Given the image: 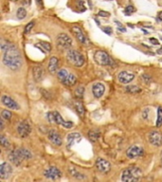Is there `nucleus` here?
Wrapping results in <instances>:
<instances>
[{
  "mask_svg": "<svg viewBox=\"0 0 162 182\" xmlns=\"http://www.w3.org/2000/svg\"><path fill=\"white\" fill-rule=\"evenodd\" d=\"M135 9L133 7V6H127L124 10V13H125L126 15H130L131 13H135Z\"/></svg>",
  "mask_w": 162,
  "mask_h": 182,
  "instance_id": "33",
  "label": "nucleus"
},
{
  "mask_svg": "<svg viewBox=\"0 0 162 182\" xmlns=\"http://www.w3.org/2000/svg\"><path fill=\"white\" fill-rule=\"evenodd\" d=\"M101 137V132L99 130H91L88 132V138L91 141L96 142Z\"/></svg>",
  "mask_w": 162,
  "mask_h": 182,
  "instance_id": "23",
  "label": "nucleus"
},
{
  "mask_svg": "<svg viewBox=\"0 0 162 182\" xmlns=\"http://www.w3.org/2000/svg\"><path fill=\"white\" fill-rule=\"evenodd\" d=\"M68 75H69V73L67 72V70H66V69H60V70H58V72H57V78L59 81L62 83H64L66 81V79L67 78Z\"/></svg>",
  "mask_w": 162,
  "mask_h": 182,
  "instance_id": "25",
  "label": "nucleus"
},
{
  "mask_svg": "<svg viewBox=\"0 0 162 182\" xmlns=\"http://www.w3.org/2000/svg\"><path fill=\"white\" fill-rule=\"evenodd\" d=\"M44 175H45L46 178H49V179L57 180L59 178L62 177V172L57 168V167L50 166L46 170H45Z\"/></svg>",
  "mask_w": 162,
  "mask_h": 182,
  "instance_id": "8",
  "label": "nucleus"
},
{
  "mask_svg": "<svg viewBox=\"0 0 162 182\" xmlns=\"http://www.w3.org/2000/svg\"><path fill=\"white\" fill-rule=\"evenodd\" d=\"M76 82H77V78H76V76L74 75V74L69 73V75L67 76L66 81H64L63 83H64V85H67V86H72V85H75Z\"/></svg>",
  "mask_w": 162,
  "mask_h": 182,
  "instance_id": "24",
  "label": "nucleus"
},
{
  "mask_svg": "<svg viewBox=\"0 0 162 182\" xmlns=\"http://www.w3.org/2000/svg\"><path fill=\"white\" fill-rule=\"evenodd\" d=\"M67 148L70 149L72 145H74L75 143H77L79 141H81L82 139V135L80 133L74 132V133H70L67 135Z\"/></svg>",
  "mask_w": 162,
  "mask_h": 182,
  "instance_id": "17",
  "label": "nucleus"
},
{
  "mask_svg": "<svg viewBox=\"0 0 162 182\" xmlns=\"http://www.w3.org/2000/svg\"><path fill=\"white\" fill-rule=\"evenodd\" d=\"M35 47L40 49L44 53L46 52H49L51 50V46L50 44L48 43V42H44V41H40L39 43L35 45Z\"/></svg>",
  "mask_w": 162,
  "mask_h": 182,
  "instance_id": "22",
  "label": "nucleus"
},
{
  "mask_svg": "<svg viewBox=\"0 0 162 182\" xmlns=\"http://www.w3.org/2000/svg\"><path fill=\"white\" fill-rule=\"evenodd\" d=\"M157 127H160L162 125V106L157 108Z\"/></svg>",
  "mask_w": 162,
  "mask_h": 182,
  "instance_id": "29",
  "label": "nucleus"
},
{
  "mask_svg": "<svg viewBox=\"0 0 162 182\" xmlns=\"http://www.w3.org/2000/svg\"><path fill=\"white\" fill-rule=\"evenodd\" d=\"M0 123H1V130H4V121H3V119L0 121Z\"/></svg>",
  "mask_w": 162,
  "mask_h": 182,
  "instance_id": "44",
  "label": "nucleus"
},
{
  "mask_svg": "<svg viewBox=\"0 0 162 182\" xmlns=\"http://www.w3.org/2000/svg\"><path fill=\"white\" fill-rule=\"evenodd\" d=\"M96 168L99 172L102 173V174H107L111 170V164L107 161L106 159H104L102 157H98L96 160Z\"/></svg>",
  "mask_w": 162,
  "mask_h": 182,
  "instance_id": "10",
  "label": "nucleus"
},
{
  "mask_svg": "<svg viewBox=\"0 0 162 182\" xmlns=\"http://www.w3.org/2000/svg\"><path fill=\"white\" fill-rule=\"evenodd\" d=\"M36 4L38 5V7H40L41 9L44 8V3L43 0H36Z\"/></svg>",
  "mask_w": 162,
  "mask_h": 182,
  "instance_id": "41",
  "label": "nucleus"
},
{
  "mask_svg": "<svg viewBox=\"0 0 162 182\" xmlns=\"http://www.w3.org/2000/svg\"><path fill=\"white\" fill-rule=\"evenodd\" d=\"M11 44L10 43V42L5 41V40H2V42H1V50H2L3 52H4L5 50L7 49L8 47L11 46Z\"/></svg>",
  "mask_w": 162,
  "mask_h": 182,
  "instance_id": "34",
  "label": "nucleus"
},
{
  "mask_svg": "<svg viewBox=\"0 0 162 182\" xmlns=\"http://www.w3.org/2000/svg\"><path fill=\"white\" fill-rule=\"evenodd\" d=\"M148 113H149V109L148 108H146V109H144L143 110V112H142V118L144 119V120H148Z\"/></svg>",
  "mask_w": 162,
  "mask_h": 182,
  "instance_id": "40",
  "label": "nucleus"
},
{
  "mask_svg": "<svg viewBox=\"0 0 162 182\" xmlns=\"http://www.w3.org/2000/svg\"><path fill=\"white\" fill-rule=\"evenodd\" d=\"M94 60L100 65H110L113 63V60L109 56L108 53L102 50H98L94 54Z\"/></svg>",
  "mask_w": 162,
  "mask_h": 182,
  "instance_id": "5",
  "label": "nucleus"
},
{
  "mask_svg": "<svg viewBox=\"0 0 162 182\" xmlns=\"http://www.w3.org/2000/svg\"><path fill=\"white\" fill-rule=\"evenodd\" d=\"M48 71L50 74H55L58 70V58L53 56L49 59V63H48Z\"/></svg>",
  "mask_w": 162,
  "mask_h": 182,
  "instance_id": "20",
  "label": "nucleus"
},
{
  "mask_svg": "<svg viewBox=\"0 0 162 182\" xmlns=\"http://www.w3.org/2000/svg\"><path fill=\"white\" fill-rule=\"evenodd\" d=\"M16 16L17 18L20 20L26 18V16H27V11H26V9L24 7L18 8V10L16 11Z\"/></svg>",
  "mask_w": 162,
  "mask_h": 182,
  "instance_id": "27",
  "label": "nucleus"
},
{
  "mask_svg": "<svg viewBox=\"0 0 162 182\" xmlns=\"http://www.w3.org/2000/svg\"><path fill=\"white\" fill-rule=\"evenodd\" d=\"M13 173V168H11V164L8 162H3L0 165V178L1 179H6V178L10 177V175Z\"/></svg>",
  "mask_w": 162,
  "mask_h": 182,
  "instance_id": "16",
  "label": "nucleus"
},
{
  "mask_svg": "<svg viewBox=\"0 0 162 182\" xmlns=\"http://www.w3.org/2000/svg\"><path fill=\"white\" fill-rule=\"evenodd\" d=\"M3 54V63L11 70H18L23 65L22 57L18 49L13 44L5 50Z\"/></svg>",
  "mask_w": 162,
  "mask_h": 182,
  "instance_id": "1",
  "label": "nucleus"
},
{
  "mask_svg": "<svg viewBox=\"0 0 162 182\" xmlns=\"http://www.w3.org/2000/svg\"><path fill=\"white\" fill-rule=\"evenodd\" d=\"M125 90L129 92V93H140L141 88L137 85H129V86H126Z\"/></svg>",
  "mask_w": 162,
  "mask_h": 182,
  "instance_id": "28",
  "label": "nucleus"
},
{
  "mask_svg": "<svg viewBox=\"0 0 162 182\" xmlns=\"http://www.w3.org/2000/svg\"><path fill=\"white\" fill-rule=\"evenodd\" d=\"M158 53H160V54H162V49H158V51H157Z\"/></svg>",
  "mask_w": 162,
  "mask_h": 182,
  "instance_id": "46",
  "label": "nucleus"
},
{
  "mask_svg": "<svg viewBox=\"0 0 162 182\" xmlns=\"http://www.w3.org/2000/svg\"><path fill=\"white\" fill-rule=\"evenodd\" d=\"M143 154H144L143 148L137 144L130 146V147L127 149V151H126V156H127V157H129V159H135V157L142 156Z\"/></svg>",
  "mask_w": 162,
  "mask_h": 182,
  "instance_id": "9",
  "label": "nucleus"
},
{
  "mask_svg": "<svg viewBox=\"0 0 162 182\" xmlns=\"http://www.w3.org/2000/svg\"><path fill=\"white\" fill-rule=\"evenodd\" d=\"M13 1H17V0H13Z\"/></svg>",
  "mask_w": 162,
  "mask_h": 182,
  "instance_id": "48",
  "label": "nucleus"
},
{
  "mask_svg": "<svg viewBox=\"0 0 162 182\" xmlns=\"http://www.w3.org/2000/svg\"><path fill=\"white\" fill-rule=\"evenodd\" d=\"M160 159H161V165H162V151H161V154H160Z\"/></svg>",
  "mask_w": 162,
  "mask_h": 182,
  "instance_id": "47",
  "label": "nucleus"
},
{
  "mask_svg": "<svg viewBox=\"0 0 162 182\" xmlns=\"http://www.w3.org/2000/svg\"><path fill=\"white\" fill-rule=\"evenodd\" d=\"M75 109L76 111H77V113L79 114V116H80L81 118H82L84 116V104H82L81 101H76L75 104Z\"/></svg>",
  "mask_w": 162,
  "mask_h": 182,
  "instance_id": "26",
  "label": "nucleus"
},
{
  "mask_svg": "<svg viewBox=\"0 0 162 182\" xmlns=\"http://www.w3.org/2000/svg\"><path fill=\"white\" fill-rule=\"evenodd\" d=\"M98 15L102 16V17H107L110 15V13H107V11H100L98 13Z\"/></svg>",
  "mask_w": 162,
  "mask_h": 182,
  "instance_id": "39",
  "label": "nucleus"
},
{
  "mask_svg": "<svg viewBox=\"0 0 162 182\" xmlns=\"http://www.w3.org/2000/svg\"><path fill=\"white\" fill-rule=\"evenodd\" d=\"M46 135H48V139L53 144L57 146H61L63 144V139H62L61 136L56 132L53 129H49L48 132H46Z\"/></svg>",
  "mask_w": 162,
  "mask_h": 182,
  "instance_id": "15",
  "label": "nucleus"
},
{
  "mask_svg": "<svg viewBox=\"0 0 162 182\" xmlns=\"http://www.w3.org/2000/svg\"><path fill=\"white\" fill-rule=\"evenodd\" d=\"M142 177V172L137 166H131L125 169L122 174V180L124 182H137L139 181Z\"/></svg>",
  "mask_w": 162,
  "mask_h": 182,
  "instance_id": "3",
  "label": "nucleus"
},
{
  "mask_svg": "<svg viewBox=\"0 0 162 182\" xmlns=\"http://www.w3.org/2000/svg\"><path fill=\"white\" fill-rule=\"evenodd\" d=\"M32 74H33V78L36 82H40L44 78V69L40 65H36L32 69Z\"/></svg>",
  "mask_w": 162,
  "mask_h": 182,
  "instance_id": "19",
  "label": "nucleus"
},
{
  "mask_svg": "<svg viewBox=\"0 0 162 182\" xmlns=\"http://www.w3.org/2000/svg\"><path fill=\"white\" fill-rule=\"evenodd\" d=\"M148 141L154 146H161L162 145V133L158 131H152L148 135Z\"/></svg>",
  "mask_w": 162,
  "mask_h": 182,
  "instance_id": "11",
  "label": "nucleus"
},
{
  "mask_svg": "<svg viewBox=\"0 0 162 182\" xmlns=\"http://www.w3.org/2000/svg\"><path fill=\"white\" fill-rule=\"evenodd\" d=\"M66 60L68 61L70 64L77 67H81L84 64V57L77 50L69 49L66 53Z\"/></svg>",
  "mask_w": 162,
  "mask_h": 182,
  "instance_id": "4",
  "label": "nucleus"
},
{
  "mask_svg": "<svg viewBox=\"0 0 162 182\" xmlns=\"http://www.w3.org/2000/svg\"><path fill=\"white\" fill-rule=\"evenodd\" d=\"M8 157L11 163H13L15 166H19L23 160L31 159L32 157V154L26 148H18L14 151H11L9 154Z\"/></svg>",
  "mask_w": 162,
  "mask_h": 182,
  "instance_id": "2",
  "label": "nucleus"
},
{
  "mask_svg": "<svg viewBox=\"0 0 162 182\" xmlns=\"http://www.w3.org/2000/svg\"><path fill=\"white\" fill-rule=\"evenodd\" d=\"M57 46L62 49H68L72 46V40L66 33H61L57 36Z\"/></svg>",
  "mask_w": 162,
  "mask_h": 182,
  "instance_id": "6",
  "label": "nucleus"
},
{
  "mask_svg": "<svg viewBox=\"0 0 162 182\" xmlns=\"http://www.w3.org/2000/svg\"><path fill=\"white\" fill-rule=\"evenodd\" d=\"M102 29H104V32H106L107 34H111V32H112V29L110 28V27H107V28H104Z\"/></svg>",
  "mask_w": 162,
  "mask_h": 182,
  "instance_id": "42",
  "label": "nucleus"
},
{
  "mask_svg": "<svg viewBox=\"0 0 162 182\" xmlns=\"http://www.w3.org/2000/svg\"><path fill=\"white\" fill-rule=\"evenodd\" d=\"M71 31L73 32L74 36L77 38V40L80 42L81 44H82V45H88V44H89V41H88L87 37L85 36L84 33L82 32V31L80 28H79V27H77V26L73 27V28L71 29Z\"/></svg>",
  "mask_w": 162,
  "mask_h": 182,
  "instance_id": "13",
  "label": "nucleus"
},
{
  "mask_svg": "<svg viewBox=\"0 0 162 182\" xmlns=\"http://www.w3.org/2000/svg\"><path fill=\"white\" fill-rule=\"evenodd\" d=\"M11 111H9V110L7 109H4V110H2V112H1V117L3 120H5V121H10L11 119Z\"/></svg>",
  "mask_w": 162,
  "mask_h": 182,
  "instance_id": "30",
  "label": "nucleus"
},
{
  "mask_svg": "<svg viewBox=\"0 0 162 182\" xmlns=\"http://www.w3.org/2000/svg\"><path fill=\"white\" fill-rule=\"evenodd\" d=\"M158 18H159V20L162 21V11H160V13H158Z\"/></svg>",
  "mask_w": 162,
  "mask_h": 182,
  "instance_id": "45",
  "label": "nucleus"
},
{
  "mask_svg": "<svg viewBox=\"0 0 162 182\" xmlns=\"http://www.w3.org/2000/svg\"><path fill=\"white\" fill-rule=\"evenodd\" d=\"M77 5H78V7H79V9H80L81 11H84L85 10H86L84 7V0H78Z\"/></svg>",
  "mask_w": 162,
  "mask_h": 182,
  "instance_id": "35",
  "label": "nucleus"
},
{
  "mask_svg": "<svg viewBox=\"0 0 162 182\" xmlns=\"http://www.w3.org/2000/svg\"><path fill=\"white\" fill-rule=\"evenodd\" d=\"M150 42H151L153 45H158V44H159V42L155 39V38H153V37L150 38Z\"/></svg>",
  "mask_w": 162,
  "mask_h": 182,
  "instance_id": "43",
  "label": "nucleus"
},
{
  "mask_svg": "<svg viewBox=\"0 0 162 182\" xmlns=\"http://www.w3.org/2000/svg\"><path fill=\"white\" fill-rule=\"evenodd\" d=\"M1 101L5 106H7L8 108L13 109V110H19L20 105L14 101L13 98L8 96V95H3L1 97Z\"/></svg>",
  "mask_w": 162,
  "mask_h": 182,
  "instance_id": "12",
  "label": "nucleus"
},
{
  "mask_svg": "<svg viewBox=\"0 0 162 182\" xmlns=\"http://www.w3.org/2000/svg\"><path fill=\"white\" fill-rule=\"evenodd\" d=\"M33 26H34V22H31V23H29L27 26L25 27V33H28V32H29L31 31V29L33 28Z\"/></svg>",
  "mask_w": 162,
  "mask_h": 182,
  "instance_id": "38",
  "label": "nucleus"
},
{
  "mask_svg": "<svg viewBox=\"0 0 162 182\" xmlns=\"http://www.w3.org/2000/svg\"><path fill=\"white\" fill-rule=\"evenodd\" d=\"M141 79H142V81L145 83H147V85H148V83L152 81V77L147 75V74H143V75L141 76Z\"/></svg>",
  "mask_w": 162,
  "mask_h": 182,
  "instance_id": "36",
  "label": "nucleus"
},
{
  "mask_svg": "<svg viewBox=\"0 0 162 182\" xmlns=\"http://www.w3.org/2000/svg\"><path fill=\"white\" fill-rule=\"evenodd\" d=\"M46 117H48V120L49 122H51V123H53V122H55V118H54L53 112H48V115H46Z\"/></svg>",
  "mask_w": 162,
  "mask_h": 182,
  "instance_id": "37",
  "label": "nucleus"
},
{
  "mask_svg": "<svg viewBox=\"0 0 162 182\" xmlns=\"http://www.w3.org/2000/svg\"><path fill=\"white\" fill-rule=\"evenodd\" d=\"M109 1H112V0H109Z\"/></svg>",
  "mask_w": 162,
  "mask_h": 182,
  "instance_id": "49",
  "label": "nucleus"
},
{
  "mask_svg": "<svg viewBox=\"0 0 162 182\" xmlns=\"http://www.w3.org/2000/svg\"><path fill=\"white\" fill-rule=\"evenodd\" d=\"M68 172H69L70 175H71L72 177L76 178V179H78V180L85 179V175H84V174H82V173L79 172L78 170L75 168V167L70 166L69 168H68Z\"/></svg>",
  "mask_w": 162,
  "mask_h": 182,
  "instance_id": "21",
  "label": "nucleus"
},
{
  "mask_svg": "<svg viewBox=\"0 0 162 182\" xmlns=\"http://www.w3.org/2000/svg\"><path fill=\"white\" fill-rule=\"evenodd\" d=\"M104 91H105V86L102 85V83H96L93 85L92 93L94 95V97L97 98V99H100V98L104 94Z\"/></svg>",
  "mask_w": 162,
  "mask_h": 182,
  "instance_id": "18",
  "label": "nucleus"
},
{
  "mask_svg": "<svg viewBox=\"0 0 162 182\" xmlns=\"http://www.w3.org/2000/svg\"><path fill=\"white\" fill-rule=\"evenodd\" d=\"M0 143H1V145L5 148L9 147V145H10V141H8V139L6 138L4 135L0 136Z\"/></svg>",
  "mask_w": 162,
  "mask_h": 182,
  "instance_id": "32",
  "label": "nucleus"
},
{
  "mask_svg": "<svg viewBox=\"0 0 162 182\" xmlns=\"http://www.w3.org/2000/svg\"><path fill=\"white\" fill-rule=\"evenodd\" d=\"M84 94V86H79V87L75 90V96L77 98H79V99L82 98Z\"/></svg>",
  "mask_w": 162,
  "mask_h": 182,
  "instance_id": "31",
  "label": "nucleus"
},
{
  "mask_svg": "<svg viewBox=\"0 0 162 182\" xmlns=\"http://www.w3.org/2000/svg\"><path fill=\"white\" fill-rule=\"evenodd\" d=\"M31 132V127L27 121H20L17 125V133L21 138H27Z\"/></svg>",
  "mask_w": 162,
  "mask_h": 182,
  "instance_id": "7",
  "label": "nucleus"
},
{
  "mask_svg": "<svg viewBox=\"0 0 162 182\" xmlns=\"http://www.w3.org/2000/svg\"><path fill=\"white\" fill-rule=\"evenodd\" d=\"M135 79V74L129 71H122L118 75V80L120 83L123 85H127V83H131Z\"/></svg>",
  "mask_w": 162,
  "mask_h": 182,
  "instance_id": "14",
  "label": "nucleus"
}]
</instances>
